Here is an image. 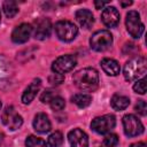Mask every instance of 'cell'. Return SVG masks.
Here are the masks:
<instances>
[{"mask_svg": "<svg viewBox=\"0 0 147 147\" xmlns=\"http://www.w3.org/2000/svg\"><path fill=\"white\" fill-rule=\"evenodd\" d=\"M72 82L77 88L85 92H93L99 86V74L93 68H84L74 74Z\"/></svg>", "mask_w": 147, "mask_h": 147, "instance_id": "1", "label": "cell"}, {"mask_svg": "<svg viewBox=\"0 0 147 147\" xmlns=\"http://www.w3.org/2000/svg\"><path fill=\"white\" fill-rule=\"evenodd\" d=\"M146 69H147L146 59L144 56H136L125 63L123 75L127 82H133L142 77L146 74Z\"/></svg>", "mask_w": 147, "mask_h": 147, "instance_id": "2", "label": "cell"}, {"mask_svg": "<svg viewBox=\"0 0 147 147\" xmlns=\"http://www.w3.org/2000/svg\"><path fill=\"white\" fill-rule=\"evenodd\" d=\"M90 45L96 52H105L113 45V36L108 30H99L90 38Z\"/></svg>", "mask_w": 147, "mask_h": 147, "instance_id": "3", "label": "cell"}, {"mask_svg": "<svg viewBox=\"0 0 147 147\" xmlns=\"http://www.w3.org/2000/svg\"><path fill=\"white\" fill-rule=\"evenodd\" d=\"M125 25H126V30L131 37L139 39L142 36L144 30H145V25L142 24V22L140 20V15L137 10H130L126 14Z\"/></svg>", "mask_w": 147, "mask_h": 147, "instance_id": "4", "label": "cell"}, {"mask_svg": "<svg viewBox=\"0 0 147 147\" xmlns=\"http://www.w3.org/2000/svg\"><path fill=\"white\" fill-rule=\"evenodd\" d=\"M56 37L62 41H71L78 33V28L70 21H59L54 25Z\"/></svg>", "mask_w": 147, "mask_h": 147, "instance_id": "5", "label": "cell"}, {"mask_svg": "<svg viewBox=\"0 0 147 147\" xmlns=\"http://www.w3.org/2000/svg\"><path fill=\"white\" fill-rule=\"evenodd\" d=\"M115 125H116V118L111 114L95 117L91 122V129L99 134H106L110 132L115 127Z\"/></svg>", "mask_w": 147, "mask_h": 147, "instance_id": "6", "label": "cell"}, {"mask_svg": "<svg viewBox=\"0 0 147 147\" xmlns=\"http://www.w3.org/2000/svg\"><path fill=\"white\" fill-rule=\"evenodd\" d=\"M1 122L5 126H7L9 130L15 131L20 129L23 124V118L22 116L15 110L13 106H7L5 110L1 114Z\"/></svg>", "mask_w": 147, "mask_h": 147, "instance_id": "7", "label": "cell"}, {"mask_svg": "<svg viewBox=\"0 0 147 147\" xmlns=\"http://www.w3.org/2000/svg\"><path fill=\"white\" fill-rule=\"evenodd\" d=\"M122 122H123L124 133L127 137H137V136H139L144 132L142 123L140 122V119H138V117H136L132 114L125 115L123 117Z\"/></svg>", "mask_w": 147, "mask_h": 147, "instance_id": "8", "label": "cell"}, {"mask_svg": "<svg viewBox=\"0 0 147 147\" xmlns=\"http://www.w3.org/2000/svg\"><path fill=\"white\" fill-rule=\"evenodd\" d=\"M76 64H77V59L74 55H62V56H59L52 63V70L53 72L63 75L72 70Z\"/></svg>", "mask_w": 147, "mask_h": 147, "instance_id": "9", "label": "cell"}, {"mask_svg": "<svg viewBox=\"0 0 147 147\" xmlns=\"http://www.w3.org/2000/svg\"><path fill=\"white\" fill-rule=\"evenodd\" d=\"M51 31H52V23L48 18L40 17L34 21L32 32H33V36L36 39L44 40V39L48 38L51 34Z\"/></svg>", "mask_w": 147, "mask_h": 147, "instance_id": "10", "label": "cell"}, {"mask_svg": "<svg viewBox=\"0 0 147 147\" xmlns=\"http://www.w3.org/2000/svg\"><path fill=\"white\" fill-rule=\"evenodd\" d=\"M13 79V68L7 59L0 55V88L5 90L10 86Z\"/></svg>", "mask_w": 147, "mask_h": 147, "instance_id": "11", "label": "cell"}, {"mask_svg": "<svg viewBox=\"0 0 147 147\" xmlns=\"http://www.w3.org/2000/svg\"><path fill=\"white\" fill-rule=\"evenodd\" d=\"M32 33V25L29 23H22L17 25L13 33H11V40L15 44H23L26 42Z\"/></svg>", "mask_w": 147, "mask_h": 147, "instance_id": "12", "label": "cell"}, {"mask_svg": "<svg viewBox=\"0 0 147 147\" xmlns=\"http://www.w3.org/2000/svg\"><path fill=\"white\" fill-rule=\"evenodd\" d=\"M68 140L71 147H88L87 134L80 129H74L68 133Z\"/></svg>", "mask_w": 147, "mask_h": 147, "instance_id": "13", "label": "cell"}, {"mask_svg": "<svg viewBox=\"0 0 147 147\" xmlns=\"http://www.w3.org/2000/svg\"><path fill=\"white\" fill-rule=\"evenodd\" d=\"M101 21L106 26L115 28L119 22V13H118V10L113 6L106 7L102 10V14H101Z\"/></svg>", "mask_w": 147, "mask_h": 147, "instance_id": "14", "label": "cell"}, {"mask_svg": "<svg viewBox=\"0 0 147 147\" xmlns=\"http://www.w3.org/2000/svg\"><path fill=\"white\" fill-rule=\"evenodd\" d=\"M40 86H41V80H40V78H34V79L29 84V86L24 90V92H23V94H22V98H21L22 102H23L24 105H29V103L36 98L37 93H38L39 90H40Z\"/></svg>", "mask_w": 147, "mask_h": 147, "instance_id": "15", "label": "cell"}, {"mask_svg": "<svg viewBox=\"0 0 147 147\" xmlns=\"http://www.w3.org/2000/svg\"><path fill=\"white\" fill-rule=\"evenodd\" d=\"M33 127L39 133L48 132L52 129V124H51V121H49L48 116L44 113H38L34 116V119H33Z\"/></svg>", "mask_w": 147, "mask_h": 147, "instance_id": "16", "label": "cell"}, {"mask_svg": "<svg viewBox=\"0 0 147 147\" xmlns=\"http://www.w3.org/2000/svg\"><path fill=\"white\" fill-rule=\"evenodd\" d=\"M75 17L77 22L80 24V26L85 29H90L94 23V17L91 10L88 9H78L75 14Z\"/></svg>", "mask_w": 147, "mask_h": 147, "instance_id": "17", "label": "cell"}, {"mask_svg": "<svg viewBox=\"0 0 147 147\" xmlns=\"http://www.w3.org/2000/svg\"><path fill=\"white\" fill-rule=\"evenodd\" d=\"M101 68L102 70L108 75V76H117L121 72V67L118 64V62L114 59H102L101 61Z\"/></svg>", "mask_w": 147, "mask_h": 147, "instance_id": "18", "label": "cell"}, {"mask_svg": "<svg viewBox=\"0 0 147 147\" xmlns=\"http://www.w3.org/2000/svg\"><path fill=\"white\" fill-rule=\"evenodd\" d=\"M110 103H111V107L115 109V110H124L129 107L130 105V99L126 96V95H122V94H115L111 100H110Z\"/></svg>", "mask_w": 147, "mask_h": 147, "instance_id": "19", "label": "cell"}, {"mask_svg": "<svg viewBox=\"0 0 147 147\" xmlns=\"http://www.w3.org/2000/svg\"><path fill=\"white\" fill-rule=\"evenodd\" d=\"M71 101L75 105H77L79 108H85L91 105L92 96L90 94H85V93H77L71 96Z\"/></svg>", "mask_w": 147, "mask_h": 147, "instance_id": "20", "label": "cell"}, {"mask_svg": "<svg viewBox=\"0 0 147 147\" xmlns=\"http://www.w3.org/2000/svg\"><path fill=\"white\" fill-rule=\"evenodd\" d=\"M2 9H3L6 16L9 17V18L14 17V16L18 13L17 5H16V2H14V1H5V2L2 3Z\"/></svg>", "mask_w": 147, "mask_h": 147, "instance_id": "21", "label": "cell"}, {"mask_svg": "<svg viewBox=\"0 0 147 147\" xmlns=\"http://www.w3.org/2000/svg\"><path fill=\"white\" fill-rule=\"evenodd\" d=\"M25 146L26 147H47L46 141L36 136H29L25 139Z\"/></svg>", "mask_w": 147, "mask_h": 147, "instance_id": "22", "label": "cell"}, {"mask_svg": "<svg viewBox=\"0 0 147 147\" xmlns=\"http://www.w3.org/2000/svg\"><path fill=\"white\" fill-rule=\"evenodd\" d=\"M62 142H63V136L60 131H55L48 137V145L51 147H60Z\"/></svg>", "mask_w": 147, "mask_h": 147, "instance_id": "23", "label": "cell"}, {"mask_svg": "<svg viewBox=\"0 0 147 147\" xmlns=\"http://www.w3.org/2000/svg\"><path fill=\"white\" fill-rule=\"evenodd\" d=\"M49 105H51V108H52L53 110L59 111V110H62V109L64 108V106H65V101H64L63 98L56 95L55 98H53V100L49 102Z\"/></svg>", "mask_w": 147, "mask_h": 147, "instance_id": "24", "label": "cell"}, {"mask_svg": "<svg viewBox=\"0 0 147 147\" xmlns=\"http://www.w3.org/2000/svg\"><path fill=\"white\" fill-rule=\"evenodd\" d=\"M118 144V137L117 134H114V133H110V134H107L103 139V145L106 147H116Z\"/></svg>", "mask_w": 147, "mask_h": 147, "instance_id": "25", "label": "cell"}, {"mask_svg": "<svg viewBox=\"0 0 147 147\" xmlns=\"http://www.w3.org/2000/svg\"><path fill=\"white\" fill-rule=\"evenodd\" d=\"M64 80V76L63 75H60V74H56V72H53L48 76V83L51 85H60L62 84Z\"/></svg>", "mask_w": 147, "mask_h": 147, "instance_id": "26", "label": "cell"}, {"mask_svg": "<svg viewBox=\"0 0 147 147\" xmlns=\"http://www.w3.org/2000/svg\"><path fill=\"white\" fill-rule=\"evenodd\" d=\"M133 90L136 93H139V94H145L146 93V79L142 78V79H138L134 85H133Z\"/></svg>", "mask_w": 147, "mask_h": 147, "instance_id": "27", "label": "cell"}, {"mask_svg": "<svg viewBox=\"0 0 147 147\" xmlns=\"http://www.w3.org/2000/svg\"><path fill=\"white\" fill-rule=\"evenodd\" d=\"M56 95H55V93L53 92V91H51V90H45L42 93H41V95H40V101L42 102V103H49L52 100H53V98H55Z\"/></svg>", "mask_w": 147, "mask_h": 147, "instance_id": "28", "label": "cell"}, {"mask_svg": "<svg viewBox=\"0 0 147 147\" xmlns=\"http://www.w3.org/2000/svg\"><path fill=\"white\" fill-rule=\"evenodd\" d=\"M134 109H136V111H137L138 114H140L141 116H146V114H147V105H146V101L139 100V101L137 102Z\"/></svg>", "mask_w": 147, "mask_h": 147, "instance_id": "29", "label": "cell"}, {"mask_svg": "<svg viewBox=\"0 0 147 147\" xmlns=\"http://www.w3.org/2000/svg\"><path fill=\"white\" fill-rule=\"evenodd\" d=\"M106 5H107V2H103V1H94V6H95L96 9H101Z\"/></svg>", "mask_w": 147, "mask_h": 147, "instance_id": "30", "label": "cell"}, {"mask_svg": "<svg viewBox=\"0 0 147 147\" xmlns=\"http://www.w3.org/2000/svg\"><path fill=\"white\" fill-rule=\"evenodd\" d=\"M130 147H147V146H146V144H145V142L139 141V142H134V144H132Z\"/></svg>", "mask_w": 147, "mask_h": 147, "instance_id": "31", "label": "cell"}, {"mask_svg": "<svg viewBox=\"0 0 147 147\" xmlns=\"http://www.w3.org/2000/svg\"><path fill=\"white\" fill-rule=\"evenodd\" d=\"M121 5H122L123 7H126V6H130V5H132V1H127V2H124V1H122V2H121Z\"/></svg>", "mask_w": 147, "mask_h": 147, "instance_id": "32", "label": "cell"}, {"mask_svg": "<svg viewBox=\"0 0 147 147\" xmlns=\"http://www.w3.org/2000/svg\"><path fill=\"white\" fill-rule=\"evenodd\" d=\"M2 140H3V134L0 132V146H1V144H2Z\"/></svg>", "mask_w": 147, "mask_h": 147, "instance_id": "33", "label": "cell"}, {"mask_svg": "<svg viewBox=\"0 0 147 147\" xmlns=\"http://www.w3.org/2000/svg\"><path fill=\"white\" fill-rule=\"evenodd\" d=\"M0 22H1V11H0Z\"/></svg>", "mask_w": 147, "mask_h": 147, "instance_id": "34", "label": "cell"}, {"mask_svg": "<svg viewBox=\"0 0 147 147\" xmlns=\"http://www.w3.org/2000/svg\"><path fill=\"white\" fill-rule=\"evenodd\" d=\"M1 106H2V105H1V101H0V110H1Z\"/></svg>", "mask_w": 147, "mask_h": 147, "instance_id": "35", "label": "cell"}]
</instances>
